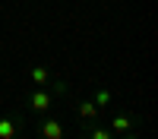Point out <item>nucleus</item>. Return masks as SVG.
<instances>
[{
	"instance_id": "f257e3e1",
	"label": "nucleus",
	"mask_w": 158,
	"mask_h": 139,
	"mask_svg": "<svg viewBox=\"0 0 158 139\" xmlns=\"http://www.w3.org/2000/svg\"><path fill=\"white\" fill-rule=\"evenodd\" d=\"M57 104V98L48 92L44 85H35L29 95H25V108H29L32 114H38V117H41V114H51V108Z\"/></svg>"
},
{
	"instance_id": "f03ea898",
	"label": "nucleus",
	"mask_w": 158,
	"mask_h": 139,
	"mask_svg": "<svg viewBox=\"0 0 158 139\" xmlns=\"http://www.w3.org/2000/svg\"><path fill=\"white\" fill-rule=\"evenodd\" d=\"M38 139H67V126L54 114H41L38 117Z\"/></svg>"
},
{
	"instance_id": "7ed1b4c3",
	"label": "nucleus",
	"mask_w": 158,
	"mask_h": 139,
	"mask_svg": "<svg viewBox=\"0 0 158 139\" xmlns=\"http://www.w3.org/2000/svg\"><path fill=\"white\" fill-rule=\"evenodd\" d=\"M111 133H114V136H123V139H139L136 117H130V114H114V120H111Z\"/></svg>"
},
{
	"instance_id": "20e7f679",
	"label": "nucleus",
	"mask_w": 158,
	"mask_h": 139,
	"mask_svg": "<svg viewBox=\"0 0 158 139\" xmlns=\"http://www.w3.org/2000/svg\"><path fill=\"white\" fill-rule=\"evenodd\" d=\"M19 130H22V117L13 111H3L0 114V139H19Z\"/></svg>"
},
{
	"instance_id": "39448f33",
	"label": "nucleus",
	"mask_w": 158,
	"mask_h": 139,
	"mask_svg": "<svg viewBox=\"0 0 158 139\" xmlns=\"http://www.w3.org/2000/svg\"><path fill=\"white\" fill-rule=\"evenodd\" d=\"M82 139H114V133L111 126H101L98 120H92V123H82Z\"/></svg>"
},
{
	"instance_id": "423d86ee",
	"label": "nucleus",
	"mask_w": 158,
	"mask_h": 139,
	"mask_svg": "<svg viewBox=\"0 0 158 139\" xmlns=\"http://www.w3.org/2000/svg\"><path fill=\"white\" fill-rule=\"evenodd\" d=\"M73 111H76L79 123H92V120H98V108H95V101H76Z\"/></svg>"
},
{
	"instance_id": "0eeeda50",
	"label": "nucleus",
	"mask_w": 158,
	"mask_h": 139,
	"mask_svg": "<svg viewBox=\"0 0 158 139\" xmlns=\"http://www.w3.org/2000/svg\"><path fill=\"white\" fill-rule=\"evenodd\" d=\"M29 79L35 82V85H51V79H54V73H51L48 67H44V63H32V67H29Z\"/></svg>"
},
{
	"instance_id": "6e6552de",
	"label": "nucleus",
	"mask_w": 158,
	"mask_h": 139,
	"mask_svg": "<svg viewBox=\"0 0 158 139\" xmlns=\"http://www.w3.org/2000/svg\"><path fill=\"white\" fill-rule=\"evenodd\" d=\"M111 101H114V92H108V88H95V108H108L111 104Z\"/></svg>"
}]
</instances>
